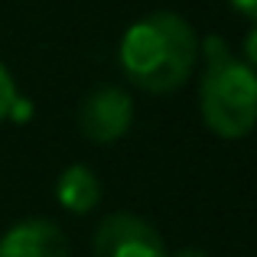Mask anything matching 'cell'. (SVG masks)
Wrapping results in <instances>:
<instances>
[{"instance_id":"cell-7","label":"cell","mask_w":257,"mask_h":257,"mask_svg":"<svg viewBox=\"0 0 257 257\" xmlns=\"http://www.w3.org/2000/svg\"><path fill=\"white\" fill-rule=\"evenodd\" d=\"M17 85H13L10 72H7V65L0 62V120L13 117V107H17Z\"/></svg>"},{"instance_id":"cell-2","label":"cell","mask_w":257,"mask_h":257,"mask_svg":"<svg viewBox=\"0 0 257 257\" xmlns=\"http://www.w3.org/2000/svg\"><path fill=\"white\" fill-rule=\"evenodd\" d=\"M205 75L199 85L202 120L215 137L238 140L257 127V72L221 36H205Z\"/></svg>"},{"instance_id":"cell-10","label":"cell","mask_w":257,"mask_h":257,"mask_svg":"<svg viewBox=\"0 0 257 257\" xmlns=\"http://www.w3.org/2000/svg\"><path fill=\"white\" fill-rule=\"evenodd\" d=\"M170 257H208L202 247H179V251H173Z\"/></svg>"},{"instance_id":"cell-9","label":"cell","mask_w":257,"mask_h":257,"mask_svg":"<svg viewBox=\"0 0 257 257\" xmlns=\"http://www.w3.org/2000/svg\"><path fill=\"white\" fill-rule=\"evenodd\" d=\"M228 4H231L241 17H247V20H254V23H257V0H228Z\"/></svg>"},{"instance_id":"cell-5","label":"cell","mask_w":257,"mask_h":257,"mask_svg":"<svg viewBox=\"0 0 257 257\" xmlns=\"http://www.w3.org/2000/svg\"><path fill=\"white\" fill-rule=\"evenodd\" d=\"M0 257H72L69 238L49 218H23L0 238Z\"/></svg>"},{"instance_id":"cell-8","label":"cell","mask_w":257,"mask_h":257,"mask_svg":"<svg viewBox=\"0 0 257 257\" xmlns=\"http://www.w3.org/2000/svg\"><path fill=\"white\" fill-rule=\"evenodd\" d=\"M244 62L257 72V23H254V30L244 36Z\"/></svg>"},{"instance_id":"cell-6","label":"cell","mask_w":257,"mask_h":257,"mask_svg":"<svg viewBox=\"0 0 257 257\" xmlns=\"http://www.w3.org/2000/svg\"><path fill=\"white\" fill-rule=\"evenodd\" d=\"M56 199L65 212L85 215L101 202V179L94 176L91 166L72 163V166H65L62 176L56 179Z\"/></svg>"},{"instance_id":"cell-4","label":"cell","mask_w":257,"mask_h":257,"mask_svg":"<svg viewBox=\"0 0 257 257\" xmlns=\"http://www.w3.org/2000/svg\"><path fill=\"white\" fill-rule=\"evenodd\" d=\"M134 101L117 85H98L78 104V131L91 144H114L131 131Z\"/></svg>"},{"instance_id":"cell-3","label":"cell","mask_w":257,"mask_h":257,"mask_svg":"<svg viewBox=\"0 0 257 257\" xmlns=\"http://www.w3.org/2000/svg\"><path fill=\"white\" fill-rule=\"evenodd\" d=\"M94 257H170L160 231L134 212H111L94 231Z\"/></svg>"},{"instance_id":"cell-1","label":"cell","mask_w":257,"mask_h":257,"mask_svg":"<svg viewBox=\"0 0 257 257\" xmlns=\"http://www.w3.org/2000/svg\"><path fill=\"white\" fill-rule=\"evenodd\" d=\"M199 36L179 13L157 10L140 17L120 39V69L137 88L170 94L182 88L199 62Z\"/></svg>"}]
</instances>
